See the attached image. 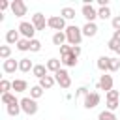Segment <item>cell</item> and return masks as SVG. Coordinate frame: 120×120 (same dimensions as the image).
<instances>
[{
  "label": "cell",
  "mask_w": 120,
  "mask_h": 120,
  "mask_svg": "<svg viewBox=\"0 0 120 120\" xmlns=\"http://www.w3.org/2000/svg\"><path fill=\"white\" fill-rule=\"evenodd\" d=\"M64 32H66L68 43H69L71 47H75V45H81V39H82V28H79V26L71 24V26H68Z\"/></svg>",
  "instance_id": "6da1fadb"
},
{
  "label": "cell",
  "mask_w": 120,
  "mask_h": 120,
  "mask_svg": "<svg viewBox=\"0 0 120 120\" xmlns=\"http://www.w3.org/2000/svg\"><path fill=\"white\" fill-rule=\"evenodd\" d=\"M47 26H51V28L56 30V32H62V30L68 28V26H66V19L60 17V15H52V17H49V19H47Z\"/></svg>",
  "instance_id": "7a4b0ae2"
},
{
  "label": "cell",
  "mask_w": 120,
  "mask_h": 120,
  "mask_svg": "<svg viewBox=\"0 0 120 120\" xmlns=\"http://www.w3.org/2000/svg\"><path fill=\"white\" fill-rule=\"evenodd\" d=\"M21 109H22V112H26L28 116H32V114L38 112V103H36V99H32V98H22V99H21Z\"/></svg>",
  "instance_id": "3957f363"
},
{
  "label": "cell",
  "mask_w": 120,
  "mask_h": 120,
  "mask_svg": "<svg viewBox=\"0 0 120 120\" xmlns=\"http://www.w3.org/2000/svg\"><path fill=\"white\" fill-rule=\"evenodd\" d=\"M54 81L64 88V90H68L69 86H71V79H69V73L66 71V69H60V71H56L54 73Z\"/></svg>",
  "instance_id": "277c9868"
},
{
  "label": "cell",
  "mask_w": 120,
  "mask_h": 120,
  "mask_svg": "<svg viewBox=\"0 0 120 120\" xmlns=\"http://www.w3.org/2000/svg\"><path fill=\"white\" fill-rule=\"evenodd\" d=\"M21 34H22V38H26V39H34V34H36V26L32 24V22H26V21H22L21 24H19V28H17Z\"/></svg>",
  "instance_id": "5b68a950"
},
{
  "label": "cell",
  "mask_w": 120,
  "mask_h": 120,
  "mask_svg": "<svg viewBox=\"0 0 120 120\" xmlns=\"http://www.w3.org/2000/svg\"><path fill=\"white\" fill-rule=\"evenodd\" d=\"M99 101H101V96H99L98 92H88V94L84 96V107H86V109H94V107H98Z\"/></svg>",
  "instance_id": "8992f818"
},
{
  "label": "cell",
  "mask_w": 120,
  "mask_h": 120,
  "mask_svg": "<svg viewBox=\"0 0 120 120\" xmlns=\"http://www.w3.org/2000/svg\"><path fill=\"white\" fill-rule=\"evenodd\" d=\"M11 11L15 17H24L26 15V4L22 0H13L11 2Z\"/></svg>",
  "instance_id": "52a82bcc"
},
{
  "label": "cell",
  "mask_w": 120,
  "mask_h": 120,
  "mask_svg": "<svg viewBox=\"0 0 120 120\" xmlns=\"http://www.w3.org/2000/svg\"><path fill=\"white\" fill-rule=\"evenodd\" d=\"M82 17L86 19V22H94V19L98 17V11L94 9L92 4H82Z\"/></svg>",
  "instance_id": "ba28073f"
},
{
  "label": "cell",
  "mask_w": 120,
  "mask_h": 120,
  "mask_svg": "<svg viewBox=\"0 0 120 120\" xmlns=\"http://www.w3.org/2000/svg\"><path fill=\"white\" fill-rule=\"evenodd\" d=\"M32 24L36 26V30H45V26H47L45 15H43V13H34V15H32Z\"/></svg>",
  "instance_id": "9c48e42d"
},
{
  "label": "cell",
  "mask_w": 120,
  "mask_h": 120,
  "mask_svg": "<svg viewBox=\"0 0 120 120\" xmlns=\"http://www.w3.org/2000/svg\"><path fill=\"white\" fill-rule=\"evenodd\" d=\"M6 41H8L9 45H17V43L21 41V32L15 30V28L8 30V32H6Z\"/></svg>",
  "instance_id": "30bf717a"
},
{
  "label": "cell",
  "mask_w": 120,
  "mask_h": 120,
  "mask_svg": "<svg viewBox=\"0 0 120 120\" xmlns=\"http://www.w3.org/2000/svg\"><path fill=\"white\" fill-rule=\"evenodd\" d=\"M98 88L99 90H112V77L111 75H101L99 77V82H98Z\"/></svg>",
  "instance_id": "8fae6325"
},
{
  "label": "cell",
  "mask_w": 120,
  "mask_h": 120,
  "mask_svg": "<svg viewBox=\"0 0 120 120\" xmlns=\"http://www.w3.org/2000/svg\"><path fill=\"white\" fill-rule=\"evenodd\" d=\"M2 69H4V73H15V69H19V62L15 58H9L2 64Z\"/></svg>",
  "instance_id": "7c38bea8"
},
{
  "label": "cell",
  "mask_w": 120,
  "mask_h": 120,
  "mask_svg": "<svg viewBox=\"0 0 120 120\" xmlns=\"http://www.w3.org/2000/svg\"><path fill=\"white\" fill-rule=\"evenodd\" d=\"M98 34V26H96V22H86L84 26H82V36H86V38H94Z\"/></svg>",
  "instance_id": "4fadbf2b"
},
{
  "label": "cell",
  "mask_w": 120,
  "mask_h": 120,
  "mask_svg": "<svg viewBox=\"0 0 120 120\" xmlns=\"http://www.w3.org/2000/svg\"><path fill=\"white\" fill-rule=\"evenodd\" d=\"M47 71H49V69H47V66H45V64H36V66H34V69H32V73H34L38 79L47 77Z\"/></svg>",
  "instance_id": "5bb4252c"
},
{
  "label": "cell",
  "mask_w": 120,
  "mask_h": 120,
  "mask_svg": "<svg viewBox=\"0 0 120 120\" xmlns=\"http://www.w3.org/2000/svg\"><path fill=\"white\" fill-rule=\"evenodd\" d=\"M19 69H21L22 73H28L30 69H34L32 60H30V58H21V60H19Z\"/></svg>",
  "instance_id": "9a60e30c"
},
{
  "label": "cell",
  "mask_w": 120,
  "mask_h": 120,
  "mask_svg": "<svg viewBox=\"0 0 120 120\" xmlns=\"http://www.w3.org/2000/svg\"><path fill=\"white\" fill-rule=\"evenodd\" d=\"M60 62H62V60H58V58H49V60L45 62V66H47L49 71L56 73V71H60Z\"/></svg>",
  "instance_id": "2e32d148"
},
{
  "label": "cell",
  "mask_w": 120,
  "mask_h": 120,
  "mask_svg": "<svg viewBox=\"0 0 120 120\" xmlns=\"http://www.w3.org/2000/svg\"><path fill=\"white\" fill-rule=\"evenodd\" d=\"M54 77L52 75H47V77H43V79H39V86L43 88V90H49V88H52L54 86Z\"/></svg>",
  "instance_id": "e0dca14e"
},
{
  "label": "cell",
  "mask_w": 120,
  "mask_h": 120,
  "mask_svg": "<svg viewBox=\"0 0 120 120\" xmlns=\"http://www.w3.org/2000/svg\"><path fill=\"white\" fill-rule=\"evenodd\" d=\"M11 86H13L15 92H24L28 88V82L24 79H15V81H11Z\"/></svg>",
  "instance_id": "ac0fdd59"
},
{
  "label": "cell",
  "mask_w": 120,
  "mask_h": 120,
  "mask_svg": "<svg viewBox=\"0 0 120 120\" xmlns=\"http://www.w3.org/2000/svg\"><path fill=\"white\" fill-rule=\"evenodd\" d=\"M66 41H68L66 32H54V36H52V43H54V45L62 47V45H66Z\"/></svg>",
  "instance_id": "d6986e66"
},
{
  "label": "cell",
  "mask_w": 120,
  "mask_h": 120,
  "mask_svg": "<svg viewBox=\"0 0 120 120\" xmlns=\"http://www.w3.org/2000/svg\"><path fill=\"white\" fill-rule=\"evenodd\" d=\"M109 60H111V56H99L98 58V69L99 71H109Z\"/></svg>",
  "instance_id": "ffe728a7"
},
{
  "label": "cell",
  "mask_w": 120,
  "mask_h": 120,
  "mask_svg": "<svg viewBox=\"0 0 120 120\" xmlns=\"http://www.w3.org/2000/svg\"><path fill=\"white\" fill-rule=\"evenodd\" d=\"M60 17H64V19H75V9L69 8V6H66V8H62Z\"/></svg>",
  "instance_id": "44dd1931"
},
{
  "label": "cell",
  "mask_w": 120,
  "mask_h": 120,
  "mask_svg": "<svg viewBox=\"0 0 120 120\" xmlns=\"http://www.w3.org/2000/svg\"><path fill=\"white\" fill-rule=\"evenodd\" d=\"M21 111H22V109H21V101H17V103H13V105H8V114H9V116H17Z\"/></svg>",
  "instance_id": "7402d4cb"
},
{
  "label": "cell",
  "mask_w": 120,
  "mask_h": 120,
  "mask_svg": "<svg viewBox=\"0 0 120 120\" xmlns=\"http://www.w3.org/2000/svg\"><path fill=\"white\" fill-rule=\"evenodd\" d=\"M9 56H11V47L9 45H2L0 47V58L6 62V60H9Z\"/></svg>",
  "instance_id": "603a6c76"
},
{
  "label": "cell",
  "mask_w": 120,
  "mask_h": 120,
  "mask_svg": "<svg viewBox=\"0 0 120 120\" xmlns=\"http://www.w3.org/2000/svg\"><path fill=\"white\" fill-rule=\"evenodd\" d=\"M62 64L64 66H68V68H73V66H77V56L71 52L69 56H66V58H62Z\"/></svg>",
  "instance_id": "cb8c5ba5"
},
{
  "label": "cell",
  "mask_w": 120,
  "mask_h": 120,
  "mask_svg": "<svg viewBox=\"0 0 120 120\" xmlns=\"http://www.w3.org/2000/svg\"><path fill=\"white\" fill-rule=\"evenodd\" d=\"M17 101H19V99H17L13 94H9V92H8V94H2V103H4V105H13V103H17Z\"/></svg>",
  "instance_id": "d4e9b609"
},
{
  "label": "cell",
  "mask_w": 120,
  "mask_h": 120,
  "mask_svg": "<svg viewBox=\"0 0 120 120\" xmlns=\"http://www.w3.org/2000/svg\"><path fill=\"white\" fill-rule=\"evenodd\" d=\"M41 96H43V88H41L39 84L30 88V98H32V99H38V98H41Z\"/></svg>",
  "instance_id": "484cf974"
},
{
  "label": "cell",
  "mask_w": 120,
  "mask_h": 120,
  "mask_svg": "<svg viewBox=\"0 0 120 120\" xmlns=\"http://www.w3.org/2000/svg\"><path fill=\"white\" fill-rule=\"evenodd\" d=\"M98 17L103 19V21H107V19L111 17V8H109V6H107V8H99V9H98Z\"/></svg>",
  "instance_id": "4316f807"
},
{
  "label": "cell",
  "mask_w": 120,
  "mask_h": 120,
  "mask_svg": "<svg viewBox=\"0 0 120 120\" xmlns=\"http://www.w3.org/2000/svg\"><path fill=\"white\" fill-rule=\"evenodd\" d=\"M98 120H116V116H114L112 111H101L99 116H98Z\"/></svg>",
  "instance_id": "83f0119b"
},
{
  "label": "cell",
  "mask_w": 120,
  "mask_h": 120,
  "mask_svg": "<svg viewBox=\"0 0 120 120\" xmlns=\"http://www.w3.org/2000/svg\"><path fill=\"white\" fill-rule=\"evenodd\" d=\"M17 49H19V51H30V39L21 38V41L17 43Z\"/></svg>",
  "instance_id": "f1b7e54d"
},
{
  "label": "cell",
  "mask_w": 120,
  "mask_h": 120,
  "mask_svg": "<svg viewBox=\"0 0 120 120\" xmlns=\"http://www.w3.org/2000/svg\"><path fill=\"white\" fill-rule=\"evenodd\" d=\"M9 88H13V86H11V82H9L8 79H2V81H0V92H2V94H8V92H9Z\"/></svg>",
  "instance_id": "f546056e"
},
{
  "label": "cell",
  "mask_w": 120,
  "mask_h": 120,
  "mask_svg": "<svg viewBox=\"0 0 120 120\" xmlns=\"http://www.w3.org/2000/svg\"><path fill=\"white\" fill-rule=\"evenodd\" d=\"M30 51L32 52H38V51H41V41L39 39H30Z\"/></svg>",
  "instance_id": "4dcf8cb0"
},
{
  "label": "cell",
  "mask_w": 120,
  "mask_h": 120,
  "mask_svg": "<svg viewBox=\"0 0 120 120\" xmlns=\"http://www.w3.org/2000/svg\"><path fill=\"white\" fill-rule=\"evenodd\" d=\"M120 69V60L118 58H111L109 60V71H118Z\"/></svg>",
  "instance_id": "1f68e13d"
},
{
  "label": "cell",
  "mask_w": 120,
  "mask_h": 120,
  "mask_svg": "<svg viewBox=\"0 0 120 120\" xmlns=\"http://www.w3.org/2000/svg\"><path fill=\"white\" fill-rule=\"evenodd\" d=\"M118 107H120L118 99H107V111H116Z\"/></svg>",
  "instance_id": "d6a6232c"
},
{
  "label": "cell",
  "mask_w": 120,
  "mask_h": 120,
  "mask_svg": "<svg viewBox=\"0 0 120 120\" xmlns=\"http://www.w3.org/2000/svg\"><path fill=\"white\" fill-rule=\"evenodd\" d=\"M69 54H71V45H62V47H60V56L66 58V56H69Z\"/></svg>",
  "instance_id": "836d02e7"
},
{
  "label": "cell",
  "mask_w": 120,
  "mask_h": 120,
  "mask_svg": "<svg viewBox=\"0 0 120 120\" xmlns=\"http://www.w3.org/2000/svg\"><path fill=\"white\" fill-rule=\"evenodd\" d=\"M118 45H120V41H118V39H114V38H111V39H109V43H107V47H109L111 51H114V52H116Z\"/></svg>",
  "instance_id": "e575fe53"
},
{
  "label": "cell",
  "mask_w": 120,
  "mask_h": 120,
  "mask_svg": "<svg viewBox=\"0 0 120 120\" xmlns=\"http://www.w3.org/2000/svg\"><path fill=\"white\" fill-rule=\"evenodd\" d=\"M107 99H120V92L118 90H109L107 92Z\"/></svg>",
  "instance_id": "d590c367"
},
{
  "label": "cell",
  "mask_w": 120,
  "mask_h": 120,
  "mask_svg": "<svg viewBox=\"0 0 120 120\" xmlns=\"http://www.w3.org/2000/svg\"><path fill=\"white\" fill-rule=\"evenodd\" d=\"M112 28H114V30H120V15L112 17Z\"/></svg>",
  "instance_id": "8d00e7d4"
},
{
  "label": "cell",
  "mask_w": 120,
  "mask_h": 120,
  "mask_svg": "<svg viewBox=\"0 0 120 120\" xmlns=\"http://www.w3.org/2000/svg\"><path fill=\"white\" fill-rule=\"evenodd\" d=\"M8 8H11V4H9V2H6V0H2V2H0V13H2L4 9H8Z\"/></svg>",
  "instance_id": "74e56055"
},
{
  "label": "cell",
  "mask_w": 120,
  "mask_h": 120,
  "mask_svg": "<svg viewBox=\"0 0 120 120\" xmlns=\"http://www.w3.org/2000/svg\"><path fill=\"white\" fill-rule=\"evenodd\" d=\"M86 94H88V88H86V86H81V88L77 90V96H86Z\"/></svg>",
  "instance_id": "f35d334b"
},
{
  "label": "cell",
  "mask_w": 120,
  "mask_h": 120,
  "mask_svg": "<svg viewBox=\"0 0 120 120\" xmlns=\"http://www.w3.org/2000/svg\"><path fill=\"white\" fill-rule=\"evenodd\" d=\"M71 52H73V54H75V56L79 58V54H81V47H79V45H75V47H71Z\"/></svg>",
  "instance_id": "ab89813d"
},
{
  "label": "cell",
  "mask_w": 120,
  "mask_h": 120,
  "mask_svg": "<svg viewBox=\"0 0 120 120\" xmlns=\"http://www.w3.org/2000/svg\"><path fill=\"white\" fill-rule=\"evenodd\" d=\"M112 38H114V39H118V41H120V30H114V34H112Z\"/></svg>",
  "instance_id": "60d3db41"
},
{
  "label": "cell",
  "mask_w": 120,
  "mask_h": 120,
  "mask_svg": "<svg viewBox=\"0 0 120 120\" xmlns=\"http://www.w3.org/2000/svg\"><path fill=\"white\" fill-rule=\"evenodd\" d=\"M116 54H120V45H118V49H116Z\"/></svg>",
  "instance_id": "b9f144b4"
},
{
  "label": "cell",
  "mask_w": 120,
  "mask_h": 120,
  "mask_svg": "<svg viewBox=\"0 0 120 120\" xmlns=\"http://www.w3.org/2000/svg\"><path fill=\"white\" fill-rule=\"evenodd\" d=\"M118 101H120V99H118Z\"/></svg>",
  "instance_id": "7bdbcfd3"
}]
</instances>
